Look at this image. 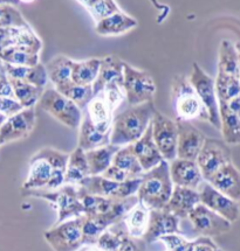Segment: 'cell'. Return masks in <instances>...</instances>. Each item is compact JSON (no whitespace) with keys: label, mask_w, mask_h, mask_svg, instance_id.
I'll return each instance as SVG.
<instances>
[{"label":"cell","mask_w":240,"mask_h":251,"mask_svg":"<svg viewBox=\"0 0 240 251\" xmlns=\"http://www.w3.org/2000/svg\"><path fill=\"white\" fill-rule=\"evenodd\" d=\"M174 189L170 176V167L163 160L141 176V185L136 193L138 201L151 209H164Z\"/></svg>","instance_id":"obj_2"},{"label":"cell","mask_w":240,"mask_h":251,"mask_svg":"<svg viewBox=\"0 0 240 251\" xmlns=\"http://www.w3.org/2000/svg\"><path fill=\"white\" fill-rule=\"evenodd\" d=\"M197 191L199 193L201 203L208 207L209 209L213 210L214 213L223 216L231 223H235L239 219V202L226 197L225 194L214 188L210 182L204 180Z\"/></svg>","instance_id":"obj_13"},{"label":"cell","mask_w":240,"mask_h":251,"mask_svg":"<svg viewBox=\"0 0 240 251\" xmlns=\"http://www.w3.org/2000/svg\"><path fill=\"white\" fill-rule=\"evenodd\" d=\"M208 182L232 200L240 201V171L233 163L221 167L208 180Z\"/></svg>","instance_id":"obj_22"},{"label":"cell","mask_w":240,"mask_h":251,"mask_svg":"<svg viewBox=\"0 0 240 251\" xmlns=\"http://www.w3.org/2000/svg\"><path fill=\"white\" fill-rule=\"evenodd\" d=\"M93 18L95 24L108 15L121 11L115 0H76Z\"/></svg>","instance_id":"obj_40"},{"label":"cell","mask_w":240,"mask_h":251,"mask_svg":"<svg viewBox=\"0 0 240 251\" xmlns=\"http://www.w3.org/2000/svg\"><path fill=\"white\" fill-rule=\"evenodd\" d=\"M119 150L120 146L109 144V145L102 146V148H97L86 152L90 176H101L112 165L114 155Z\"/></svg>","instance_id":"obj_31"},{"label":"cell","mask_w":240,"mask_h":251,"mask_svg":"<svg viewBox=\"0 0 240 251\" xmlns=\"http://www.w3.org/2000/svg\"><path fill=\"white\" fill-rule=\"evenodd\" d=\"M57 90L75 103L81 110H85L94 97L93 85H81L73 81L57 88Z\"/></svg>","instance_id":"obj_37"},{"label":"cell","mask_w":240,"mask_h":251,"mask_svg":"<svg viewBox=\"0 0 240 251\" xmlns=\"http://www.w3.org/2000/svg\"><path fill=\"white\" fill-rule=\"evenodd\" d=\"M170 95L177 121L209 122L208 110L185 75H176L172 78Z\"/></svg>","instance_id":"obj_3"},{"label":"cell","mask_w":240,"mask_h":251,"mask_svg":"<svg viewBox=\"0 0 240 251\" xmlns=\"http://www.w3.org/2000/svg\"><path fill=\"white\" fill-rule=\"evenodd\" d=\"M2 145H5V144H4V142H2L1 137H0V146H2Z\"/></svg>","instance_id":"obj_57"},{"label":"cell","mask_w":240,"mask_h":251,"mask_svg":"<svg viewBox=\"0 0 240 251\" xmlns=\"http://www.w3.org/2000/svg\"><path fill=\"white\" fill-rule=\"evenodd\" d=\"M214 84L218 102H229L240 94V79L237 76L218 72Z\"/></svg>","instance_id":"obj_38"},{"label":"cell","mask_w":240,"mask_h":251,"mask_svg":"<svg viewBox=\"0 0 240 251\" xmlns=\"http://www.w3.org/2000/svg\"><path fill=\"white\" fill-rule=\"evenodd\" d=\"M189 221L192 229L199 236L214 237L226 234L232 228V223L218 215L213 210L209 209L203 203H198L189 214Z\"/></svg>","instance_id":"obj_12"},{"label":"cell","mask_w":240,"mask_h":251,"mask_svg":"<svg viewBox=\"0 0 240 251\" xmlns=\"http://www.w3.org/2000/svg\"><path fill=\"white\" fill-rule=\"evenodd\" d=\"M131 149L137 157L138 161H140L141 166L143 167L144 172L151 170L164 160L158 148H157L155 140H153L151 123H150L149 127L147 128L143 136L137 142L131 144Z\"/></svg>","instance_id":"obj_20"},{"label":"cell","mask_w":240,"mask_h":251,"mask_svg":"<svg viewBox=\"0 0 240 251\" xmlns=\"http://www.w3.org/2000/svg\"><path fill=\"white\" fill-rule=\"evenodd\" d=\"M180 221L177 216L165 209L150 210V220L148 230L143 240L147 244L158 241L164 235L181 234L180 229Z\"/></svg>","instance_id":"obj_16"},{"label":"cell","mask_w":240,"mask_h":251,"mask_svg":"<svg viewBox=\"0 0 240 251\" xmlns=\"http://www.w3.org/2000/svg\"><path fill=\"white\" fill-rule=\"evenodd\" d=\"M141 185V177L119 182L102 176H89L80 186L86 192L109 199H127L136 195Z\"/></svg>","instance_id":"obj_10"},{"label":"cell","mask_w":240,"mask_h":251,"mask_svg":"<svg viewBox=\"0 0 240 251\" xmlns=\"http://www.w3.org/2000/svg\"><path fill=\"white\" fill-rule=\"evenodd\" d=\"M102 94L106 99L107 102L110 105V108L113 109V111H115L116 109L121 105V103L125 99V94H124V89H123L122 84L119 83H110L107 85L106 88L103 89Z\"/></svg>","instance_id":"obj_43"},{"label":"cell","mask_w":240,"mask_h":251,"mask_svg":"<svg viewBox=\"0 0 240 251\" xmlns=\"http://www.w3.org/2000/svg\"><path fill=\"white\" fill-rule=\"evenodd\" d=\"M55 171L57 168L47 159L35 153L30 160L29 176L23 183V191H46Z\"/></svg>","instance_id":"obj_18"},{"label":"cell","mask_w":240,"mask_h":251,"mask_svg":"<svg viewBox=\"0 0 240 251\" xmlns=\"http://www.w3.org/2000/svg\"><path fill=\"white\" fill-rule=\"evenodd\" d=\"M129 234L127 226H125L124 222L122 220V221H119L112 226H109L101 234V236L97 240L96 247L103 251H116L119 249V247L121 246L122 241Z\"/></svg>","instance_id":"obj_36"},{"label":"cell","mask_w":240,"mask_h":251,"mask_svg":"<svg viewBox=\"0 0 240 251\" xmlns=\"http://www.w3.org/2000/svg\"><path fill=\"white\" fill-rule=\"evenodd\" d=\"M123 89L129 105H138L153 102L156 84L152 76L146 70H141L124 62L123 68Z\"/></svg>","instance_id":"obj_7"},{"label":"cell","mask_w":240,"mask_h":251,"mask_svg":"<svg viewBox=\"0 0 240 251\" xmlns=\"http://www.w3.org/2000/svg\"><path fill=\"white\" fill-rule=\"evenodd\" d=\"M123 68H124V61L119 59L118 56L108 55L102 57L98 75L93 83L94 96L102 93L103 89L110 83L123 85Z\"/></svg>","instance_id":"obj_21"},{"label":"cell","mask_w":240,"mask_h":251,"mask_svg":"<svg viewBox=\"0 0 240 251\" xmlns=\"http://www.w3.org/2000/svg\"><path fill=\"white\" fill-rule=\"evenodd\" d=\"M5 4H10V5H19V0H0V5H5Z\"/></svg>","instance_id":"obj_52"},{"label":"cell","mask_w":240,"mask_h":251,"mask_svg":"<svg viewBox=\"0 0 240 251\" xmlns=\"http://www.w3.org/2000/svg\"><path fill=\"white\" fill-rule=\"evenodd\" d=\"M196 161L203 176L208 181L221 167L232 163V154L229 145L224 140L206 138Z\"/></svg>","instance_id":"obj_11"},{"label":"cell","mask_w":240,"mask_h":251,"mask_svg":"<svg viewBox=\"0 0 240 251\" xmlns=\"http://www.w3.org/2000/svg\"><path fill=\"white\" fill-rule=\"evenodd\" d=\"M146 247L147 243L143 238H134L128 235L116 251H147Z\"/></svg>","instance_id":"obj_45"},{"label":"cell","mask_w":240,"mask_h":251,"mask_svg":"<svg viewBox=\"0 0 240 251\" xmlns=\"http://www.w3.org/2000/svg\"><path fill=\"white\" fill-rule=\"evenodd\" d=\"M5 68L8 77L25 81L35 87L46 89L47 82L49 81L47 70L42 63H38L33 67L11 66V64L5 63Z\"/></svg>","instance_id":"obj_27"},{"label":"cell","mask_w":240,"mask_h":251,"mask_svg":"<svg viewBox=\"0 0 240 251\" xmlns=\"http://www.w3.org/2000/svg\"><path fill=\"white\" fill-rule=\"evenodd\" d=\"M158 241L164 243L165 248H167V251H171L175 250L178 247H180L181 244L185 243L187 240L181 234H170L164 235V236H162Z\"/></svg>","instance_id":"obj_46"},{"label":"cell","mask_w":240,"mask_h":251,"mask_svg":"<svg viewBox=\"0 0 240 251\" xmlns=\"http://www.w3.org/2000/svg\"><path fill=\"white\" fill-rule=\"evenodd\" d=\"M218 103H219L220 131L223 133L224 142L227 145H238L240 144V118L231 111L226 102Z\"/></svg>","instance_id":"obj_29"},{"label":"cell","mask_w":240,"mask_h":251,"mask_svg":"<svg viewBox=\"0 0 240 251\" xmlns=\"http://www.w3.org/2000/svg\"><path fill=\"white\" fill-rule=\"evenodd\" d=\"M13 47L19 50L30 51V53L40 54L42 50V41L38 35L35 34L32 27H25V28H18L15 33Z\"/></svg>","instance_id":"obj_41"},{"label":"cell","mask_w":240,"mask_h":251,"mask_svg":"<svg viewBox=\"0 0 240 251\" xmlns=\"http://www.w3.org/2000/svg\"><path fill=\"white\" fill-rule=\"evenodd\" d=\"M156 108L153 102L130 105L113 118L110 144L127 146L137 142L151 123Z\"/></svg>","instance_id":"obj_1"},{"label":"cell","mask_w":240,"mask_h":251,"mask_svg":"<svg viewBox=\"0 0 240 251\" xmlns=\"http://www.w3.org/2000/svg\"><path fill=\"white\" fill-rule=\"evenodd\" d=\"M21 110H24L23 105L15 99L0 96V113L5 115L7 118L20 112Z\"/></svg>","instance_id":"obj_44"},{"label":"cell","mask_w":240,"mask_h":251,"mask_svg":"<svg viewBox=\"0 0 240 251\" xmlns=\"http://www.w3.org/2000/svg\"><path fill=\"white\" fill-rule=\"evenodd\" d=\"M101 176L107 177V179L109 180H113V181H119V182L131 180L130 177L128 176L127 173H124L122 170H120V168L114 166V165H110V166L107 168L102 174H101Z\"/></svg>","instance_id":"obj_47"},{"label":"cell","mask_w":240,"mask_h":251,"mask_svg":"<svg viewBox=\"0 0 240 251\" xmlns=\"http://www.w3.org/2000/svg\"><path fill=\"white\" fill-rule=\"evenodd\" d=\"M73 64L74 60L64 55H58L46 64L48 79L53 83L55 89L72 81Z\"/></svg>","instance_id":"obj_30"},{"label":"cell","mask_w":240,"mask_h":251,"mask_svg":"<svg viewBox=\"0 0 240 251\" xmlns=\"http://www.w3.org/2000/svg\"><path fill=\"white\" fill-rule=\"evenodd\" d=\"M152 137L162 157L168 163L177 158L178 127L177 122L156 110L151 121Z\"/></svg>","instance_id":"obj_9"},{"label":"cell","mask_w":240,"mask_h":251,"mask_svg":"<svg viewBox=\"0 0 240 251\" xmlns=\"http://www.w3.org/2000/svg\"><path fill=\"white\" fill-rule=\"evenodd\" d=\"M137 26V20L122 10L108 15L95 24V32L101 36H119Z\"/></svg>","instance_id":"obj_24"},{"label":"cell","mask_w":240,"mask_h":251,"mask_svg":"<svg viewBox=\"0 0 240 251\" xmlns=\"http://www.w3.org/2000/svg\"><path fill=\"white\" fill-rule=\"evenodd\" d=\"M89 176H90V170H89L86 152L78 146L69 154L66 172H64V183L80 187Z\"/></svg>","instance_id":"obj_25"},{"label":"cell","mask_w":240,"mask_h":251,"mask_svg":"<svg viewBox=\"0 0 240 251\" xmlns=\"http://www.w3.org/2000/svg\"><path fill=\"white\" fill-rule=\"evenodd\" d=\"M85 215L69 219L44 232V237L54 251H78L84 244Z\"/></svg>","instance_id":"obj_6"},{"label":"cell","mask_w":240,"mask_h":251,"mask_svg":"<svg viewBox=\"0 0 240 251\" xmlns=\"http://www.w3.org/2000/svg\"><path fill=\"white\" fill-rule=\"evenodd\" d=\"M169 167H170V176L174 186H180L197 191L205 180L196 160L176 158L169 163Z\"/></svg>","instance_id":"obj_17"},{"label":"cell","mask_w":240,"mask_h":251,"mask_svg":"<svg viewBox=\"0 0 240 251\" xmlns=\"http://www.w3.org/2000/svg\"><path fill=\"white\" fill-rule=\"evenodd\" d=\"M35 124V109H24L6 119L4 125L0 127V137L4 144L25 139L32 132Z\"/></svg>","instance_id":"obj_14"},{"label":"cell","mask_w":240,"mask_h":251,"mask_svg":"<svg viewBox=\"0 0 240 251\" xmlns=\"http://www.w3.org/2000/svg\"><path fill=\"white\" fill-rule=\"evenodd\" d=\"M34 0H19V2L21 4V2H24V4H30V2H33Z\"/></svg>","instance_id":"obj_55"},{"label":"cell","mask_w":240,"mask_h":251,"mask_svg":"<svg viewBox=\"0 0 240 251\" xmlns=\"http://www.w3.org/2000/svg\"><path fill=\"white\" fill-rule=\"evenodd\" d=\"M236 47L238 48V50H240V42H237V44H236Z\"/></svg>","instance_id":"obj_58"},{"label":"cell","mask_w":240,"mask_h":251,"mask_svg":"<svg viewBox=\"0 0 240 251\" xmlns=\"http://www.w3.org/2000/svg\"><path fill=\"white\" fill-rule=\"evenodd\" d=\"M30 24L14 5H0V28H25Z\"/></svg>","instance_id":"obj_42"},{"label":"cell","mask_w":240,"mask_h":251,"mask_svg":"<svg viewBox=\"0 0 240 251\" xmlns=\"http://www.w3.org/2000/svg\"><path fill=\"white\" fill-rule=\"evenodd\" d=\"M39 105L52 117L69 128H78L81 124L82 110L55 88L45 89Z\"/></svg>","instance_id":"obj_5"},{"label":"cell","mask_w":240,"mask_h":251,"mask_svg":"<svg viewBox=\"0 0 240 251\" xmlns=\"http://www.w3.org/2000/svg\"><path fill=\"white\" fill-rule=\"evenodd\" d=\"M6 73V68H5V63L0 60V74H4Z\"/></svg>","instance_id":"obj_54"},{"label":"cell","mask_w":240,"mask_h":251,"mask_svg":"<svg viewBox=\"0 0 240 251\" xmlns=\"http://www.w3.org/2000/svg\"><path fill=\"white\" fill-rule=\"evenodd\" d=\"M0 60L11 66L33 67L40 63V55L19 50L17 47H8L0 53Z\"/></svg>","instance_id":"obj_39"},{"label":"cell","mask_w":240,"mask_h":251,"mask_svg":"<svg viewBox=\"0 0 240 251\" xmlns=\"http://www.w3.org/2000/svg\"><path fill=\"white\" fill-rule=\"evenodd\" d=\"M178 127L177 158L196 160L204 145L206 137L191 122L176 121Z\"/></svg>","instance_id":"obj_15"},{"label":"cell","mask_w":240,"mask_h":251,"mask_svg":"<svg viewBox=\"0 0 240 251\" xmlns=\"http://www.w3.org/2000/svg\"><path fill=\"white\" fill-rule=\"evenodd\" d=\"M193 251H223L219 247L212 241L211 237L198 236L197 237V244Z\"/></svg>","instance_id":"obj_48"},{"label":"cell","mask_w":240,"mask_h":251,"mask_svg":"<svg viewBox=\"0 0 240 251\" xmlns=\"http://www.w3.org/2000/svg\"><path fill=\"white\" fill-rule=\"evenodd\" d=\"M110 134L112 132H106L98 128L93 122L90 121L87 112L82 116L81 124L79 126V148L85 152L90 150L102 148V146L110 144Z\"/></svg>","instance_id":"obj_23"},{"label":"cell","mask_w":240,"mask_h":251,"mask_svg":"<svg viewBox=\"0 0 240 251\" xmlns=\"http://www.w3.org/2000/svg\"><path fill=\"white\" fill-rule=\"evenodd\" d=\"M218 72L239 77V51L230 40L220 42L218 55Z\"/></svg>","instance_id":"obj_33"},{"label":"cell","mask_w":240,"mask_h":251,"mask_svg":"<svg viewBox=\"0 0 240 251\" xmlns=\"http://www.w3.org/2000/svg\"><path fill=\"white\" fill-rule=\"evenodd\" d=\"M226 103H227V106H229V109L231 110V111H232L233 113H236V115L240 118V94L238 95V96H236L235 99H232Z\"/></svg>","instance_id":"obj_50"},{"label":"cell","mask_w":240,"mask_h":251,"mask_svg":"<svg viewBox=\"0 0 240 251\" xmlns=\"http://www.w3.org/2000/svg\"><path fill=\"white\" fill-rule=\"evenodd\" d=\"M101 59H88L74 61L72 81L81 85H93L100 70Z\"/></svg>","instance_id":"obj_35"},{"label":"cell","mask_w":240,"mask_h":251,"mask_svg":"<svg viewBox=\"0 0 240 251\" xmlns=\"http://www.w3.org/2000/svg\"><path fill=\"white\" fill-rule=\"evenodd\" d=\"M201 203L199 193L196 189L174 186L172 194L164 209L174 214L178 219H187L197 204Z\"/></svg>","instance_id":"obj_19"},{"label":"cell","mask_w":240,"mask_h":251,"mask_svg":"<svg viewBox=\"0 0 240 251\" xmlns=\"http://www.w3.org/2000/svg\"><path fill=\"white\" fill-rule=\"evenodd\" d=\"M86 112L98 128L106 132H112L114 111L102 94L95 95L86 106Z\"/></svg>","instance_id":"obj_26"},{"label":"cell","mask_w":240,"mask_h":251,"mask_svg":"<svg viewBox=\"0 0 240 251\" xmlns=\"http://www.w3.org/2000/svg\"><path fill=\"white\" fill-rule=\"evenodd\" d=\"M8 78H10L12 88H13L14 99L23 105L24 109L34 108L36 103H39L40 99H41L45 89L35 87V85L27 83L25 81H20V79Z\"/></svg>","instance_id":"obj_34"},{"label":"cell","mask_w":240,"mask_h":251,"mask_svg":"<svg viewBox=\"0 0 240 251\" xmlns=\"http://www.w3.org/2000/svg\"><path fill=\"white\" fill-rule=\"evenodd\" d=\"M26 197H34L44 199L51 202L57 208L58 221L55 225L67 221L74 217L85 215V208L79 194V187L73 185L61 186L54 191H26L23 192Z\"/></svg>","instance_id":"obj_4"},{"label":"cell","mask_w":240,"mask_h":251,"mask_svg":"<svg viewBox=\"0 0 240 251\" xmlns=\"http://www.w3.org/2000/svg\"><path fill=\"white\" fill-rule=\"evenodd\" d=\"M0 96L14 99V91L13 88H12L10 78L7 76V73L0 74Z\"/></svg>","instance_id":"obj_49"},{"label":"cell","mask_w":240,"mask_h":251,"mask_svg":"<svg viewBox=\"0 0 240 251\" xmlns=\"http://www.w3.org/2000/svg\"><path fill=\"white\" fill-rule=\"evenodd\" d=\"M78 251H103V250H101L100 248H97L96 246H84L82 248H80Z\"/></svg>","instance_id":"obj_51"},{"label":"cell","mask_w":240,"mask_h":251,"mask_svg":"<svg viewBox=\"0 0 240 251\" xmlns=\"http://www.w3.org/2000/svg\"><path fill=\"white\" fill-rule=\"evenodd\" d=\"M150 220V209L138 201L123 217L128 234L134 238H143L148 230Z\"/></svg>","instance_id":"obj_28"},{"label":"cell","mask_w":240,"mask_h":251,"mask_svg":"<svg viewBox=\"0 0 240 251\" xmlns=\"http://www.w3.org/2000/svg\"><path fill=\"white\" fill-rule=\"evenodd\" d=\"M6 119H7V117H6L5 115H2V113H0V127L4 125V123L6 122Z\"/></svg>","instance_id":"obj_53"},{"label":"cell","mask_w":240,"mask_h":251,"mask_svg":"<svg viewBox=\"0 0 240 251\" xmlns=\"http://www.w3.org/2000/svg\"><path fill=\"white\" fill-rule=\"evenodd\" d=\"M237 50H238V48H237ZM238 51H239V79H240V50H238Z\"/></svg>","instance_id":"obj_56"},{"label":"cell","mask_w":240,"mask_h":251,"mask_svg":"<svg viewBox=\"0 0 240 251\" xmlns=\"http://www.w3.org/2000/svg\"><path fill=\"white\" fill-rule=\"evenodd\" d=\"M192 87L198 94L199 99L205 105L209 112V123L220 130V115L219 103L216 93V84L214 79L209 76L197 62H193L191 73L189 76Z\"/></svg>","instance_id":"obj_8"},{"label":"cell","mask_w":240,"mask_h":251,"mask_svg":"<svg viewBox=\"0 0 240 251\" xmlns=\"http://www.w3.org/2000/svg\"><path fill=\"white\" fill-rule=\"evenodd\" d=\"M112 165L127 173L130 179H138L144 173L143 167L141 166L140 161L132 151L131 145L120 148L119 151L114 155Z\"/></svg>","instance_id":"obj_32"}]
</instances>
